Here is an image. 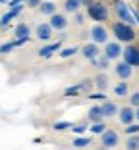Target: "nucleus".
<instances>
[{"mask_svg": "<svg viewBox=\"0 0 139 150\" xmlns=\"http://www.w3.org/2000/svg\"><path fill=\"white\" fill-rule=\"evenodd\" d=\"M112 33H114V37H116V40H120V42H124V44H131L137 39V33H135L133 25H130V23H126V21H120V19H116V21L112 23Z\"/></svg>", "mask_w": 139, "mask_h": 150, "instance_id": "nucleus-1", "label": "nucleus"}, {"mask_svg": "<svg viewBox=\"0 0 139 150\" xmlns=\"http://www.w3.org/2000/svg\"><path fill=\"white\" fill-rule=\"evenodd\" d=\"M87 18H91L97 23H104L110 18V10H108V6L104 4L103 0H95L93 4L87 6Z\"/></svg>", "mask_w": 139, "mask_h": 150, "instance_id": "nucleus-2", "label": "nucleus"}, {"mask_svg": "<svg viewBox=\"0 0 139 150\" xmlns=\"http://www.w3.org/2000/svg\"><path fill=\"white\" fill-rule=\"evenodd\" d=\"M112 12L116 13V19L120 21H126L130 25H135L137 19L133 18V13H131V8L124 2V0H112Z\"/></svg>", "mask_w": 139, "mask_h": 150, "instance_id": "nucleus-3", "label": "nucleus"}, {"mask_svg": "<svg viewBox=\"0 0 139 150\" xmlns=\"http://www.w3.org/2000/svg\"><path fill=\"white\" fill-rule=\"evenodd\" d=\"M89 37H91V40L97 42V44H106L108 42V29L103 23H95L89 29Z\"/></svg>", "mask_w": 139, "mask_h": 150, "instance_id": "nucleus-4", "label": "nucleus"}, {"mask_svg": "<svg viewBox=\"0 0 139 150\" xmlns=\"http://www.w3.org/2000/svg\"><path fill=\"white\" fill-rule=\"evenodd\" d=\"M103 54L106 58H110V60H118V58L124 54V48H122V42L120 40H108L106 44H104V50Z\"/></svg>", "mask_w": 139, "mask_h": 150, "instance_id": "nucleus-5", "label": "nucleus"}, {"mask_svg": "<svg viewBox=\"0 0 139 150\" xmlns=\"http://www.w3.org/2000/svg\"><path fill=\"white\" fill-rule=\"evenodd\" d=\"M122 58H124V60H126L130 66L139 67V48L135 46V44H126V48H124V54H122Z\"/></svg>", "mask_w": 139, "mask_h": 150, "instance_id": "nucleus-6", "label": "nucleus"}, {"mask_svg": "<svg viewBox=\"0 0 139 150\" xmlns=\"http://www.w3.org/2000/svg\"><path fill=\"white\" fill-rule=\"evenodd\" d=\"M114 73H116L118 79L128 81V79L131 77V73H133V66H130L126 60H118L116 66H114Z\"/></svg>", "mask_w": 139, "mask_h": 150, "instance_id": "nucleus-7", "label": "nucleus"}, {"mask_svg": "<svg viewBox=\"0 0 139 150\" xmlns=\"http://www.w3.org/2000/svg\"><path fill=\"white\" fill-rule=\"evenodd\" d=\"M52 33H54V29H52V25H50V23H45V21L37 23V27H35V37L39 40L48 42V40L52 39Z\"/></svg>", "mask_w": 139, "mask_h": 150, "instance_id": "nucleus-8", "label": "nucleus"}, {"mask_svg": "<svg viewBox=\"0 0 139 150\" xmlns=\"http://www.w3.org/2000/svg\"><path fill=\"white\" fill-rule=\"evenodd\" d=\"M81 54H83V58L85 60H89V62H93V60H97V58L101 56V44H97V42H87V44H83V48H81Z\"/></svg>", "mask_w": 139, "mask_h": 150, "instance_id": "nucleus-9", "label": "nucleus"}, {"mask_svg": "<svg viewBox=\"0 0 139 150\" xmlns=\"http://www.w3.org/2000/svg\"><path fill=\"white\" fill-rule=\"evenodd\" d=\"M118 142H120V135L112 129H106L101 135V144L106 146V148H114V146H118Z\"/></svg>", "mask_w": 139, "mask_h": 150, "instance_id": "nucleus-10", "label": "nucleus"}, {"mask_svg": "<svg viewBox=\"0 0 139 150\" xmlns=\"http://www.w3.org/2000/svg\"><path fill=\"white\" fill-rule=\"evenodd\" d=\"M48 23L52 25V29L54 31H58V33H62V31H66V27H68V18L64 16V13H52L48 18Z\"/></svg>", "mask_w": 139, "mask_h": 150, "instance_id": "nucleus-11", "label": "nucleus"}, {"mask_svg": "<svg viewBox=\"0 0 139 150\" xmlns=\"http://www.w3.org/2000/svg\"><path fill=\"white\" fill-rule=\"evenodd\" d=\"M60 48H62V39H58L56 42H50L46 44V46H41L39 50H37V54H39V58H50L54 52H60Z\"/></svg>", "mask_w": 139, "mask_h": 150, "instance_id": "nucleus-12", "label": "nucleus"}, {"mask_svg": "<svg viewBox=\"0 0 139 150\" xmlns=\"http://www.w3.org/2000/svg\"><path fill=\"white\" fill-rule=\"evenodd\" d=\"M118 119H120V123H124V125L133 123V121H135V108L133 106L120 108V112H118Z\"/></svg>", "mask_w": 139, "mask_h": 150, "instance_id": "nucleus-13", "label": "nucleus"}, {"mask_svg": "<svg viewBox=\"0 0 139 150\" xmlns=\"http://www.w3.org/2000/svg\"><path fill=\"white\" fill-rule=\"evenodd\" d=\"M103 119H104L103 106L95 104V106H91L89 110H87V121H91V123H99V121H103Z\"/></svg>", "mask_w": 139, "mask_h": 150, "instance_id": "nucleus-14", "label": "nucleus"}, {"mask_svg": "<svg viewBox=\"0 0 139 150\" xmlns=\"http://www.w3.org/2000/svg\"><path fill=\"white\" fill-rule=\"evenodd\" d=\"M14 37L16 39H31V27L27 25L25 21H19L18 25L14 27Z\"/></svg>", "mask_w": 139, "mask_h": 150, "instance_id": "nucleus-15", "label": "nucleus"}, {"mask_svg": "<svg viewBox=\"0 0 139 150\" xmlns=\"http://www.w3.org/2000/svg\"><path fill=\"white\" fill-rule=\"evenodd\" d=\"M101 106H103V112H104V117H114V115L118 114V106L116 104H114L112 100H104L103 104H101Z\"/></svg>", "mask_w": 139, "mask_h": 150, "instance_id": "nucleus-16", "label": "nucleus"}, {"mask_svg": "<svg viewBox=\"0 0 139 150\" xmlns=\"http://www.w3.org/2000/svg\"><path fill=\"white\" fill-rule=\"evenodd\" d=\"M39 10L41 13H43V16H52V13H56V4H54V2H50V0H43V4L39 6Z\"/></svg>", "mask_w": 139, "mask_h": 150, "instance_id": "nucleus-17", "label": "nucleus"}, {"mask_svg": "<svg viewBox=\"0 0 139 150\" xmlns=\"http://www.w3.org/2000/svg\"><path fill=\"white\" fill-rule=\"evenodd\" d=\"M81 0H64V10H66L68 13H76V12H79V8H81Z\"/></svg>", "mask_w": 139, "mask_h": 150, "instance_id": "nucleus-18", "label": "nucleus"}, {"mask_svg": "<svg viewBox=\"0 0 139 150\" xmlns=\"http://www.w3.org/2000/svg\"><path fill=\"white\" fill-rule=\"evenodd\" d=\"M110 62H112V60H110V58H106L104 54H101L97 60H93L95 67H99L101 71H106V69H108V66H110Z\"/></svg>", "mask_w": 139, "mask_h": 150, "instance_id": "nucleus-19", "label": "nucleus"}, {"mask_svg": "<svg viewBox=\"0 0 139 150\" xmlns=\"http://www.w3.org/2000/svg\"><path fill=\"white\" fill-rule=\"evenodd\" d=\"M95 87L99 88V91H103V93H104V91L108 88V77H106L104 73H99L97 77H95Z\"/></svg>", "mask_w": 139, "mask_h": 150, "instance_id": "nucleus-20", "label": "nucleus"}, {"mask_svg": "<svg viewBox=\"0 0 139 150\" xmlns=\"http://www.w3.org/2000/svg\"><path fill=\"white\" fill-rule=\"evenodd\" d=\"M128 93H130V85L122 79L120 83L114 87V94H116V96H128Z\"/></svg>", "mask_w": 139, "mask_h": 150, "instance_id": "nucleus-21", "label": "nucleus"}, {"mask_svg": "<svg viewBox=\"0 0 139 150\" xmlns=\"http://www.w3.org/2000/svg\"><path fill=\"white\" fill-rule=\"evenodd\" d=\"M126 150H139V135H128Z\"/></svg>", "mask_w": 139, "mask_h": 150, "instance_id": "nucleus-22", "label": "nucleus"}, {"mask_svg": "<svg viewBox=\"0 0 139 150\" xmlns=\"http://www.w3.org/2000/svg\"><path fill=\"white\" fill-rule=\"evenodd\" d=\"M91 144V137H76L72 141V146L73 148H85V146Z\"/></svg>", "mask_w": 139, "mask_h": 150, "instance_id": "nucleus-23", "label": "nucleus"}, {"mask_svg": "<svg viewBox=\"0 0 139 150\" xmlns=\"http://www.w3.org/2000/svg\"><path fill=\"white\" fill-rule=\"evenodd\" d=\"M89 131H91V135H103V133L106 131V125H104V121H99V123H91Z\"/></svg>", "mask_w": 139, "mask_h": 150, "instance_id": "nucleus-24", "label": "nucleus"}, {"mask_svg": "<svg viewBox=\"0 0 139 150\" xmlns=\"http://www.w3.org/2000/svg\"><path fill=\"white\" fill-rule=\"evenodd\" d=\"M77 46H66V48H60V52H58V56L60 58H70V56H73V54H77Z\"/></svg>", "mask_w": 139, "mask_h": 150, "instance_id": "nucleus-25", "label": "nucleus"}, {"mask_svg": "<svg viewBox=\"0 0 139 150\" xmlns=\"http://www.w3.org/2000/svg\"><path fill=\"white\" fill-rule=\"evenodd\" d=\"M73 123H70V121H56V123L52 125L54 131H68V129H72Z\"/></svg>", "mask_w": 139, "mask_h": 150, "instance_id": "nucleus-26", "label": "nucleus"}, {"mask_svg": "<svg viewBox=\"0 0 139 150\" xmlns=\"http://www.w3.org/2000/svg\"><path fill=\"white\" fill-rule=\"evenodd\" d=\"M14 48H16V44H14V40H8V42L0 44V54H2V56H6V54H10Z\"/></svg>", "mask_w": 139, "mask_h": 150, "instance_id": "nucleus-27", "label": "nucleus"}, {"mask_svg": "<svg viewBox=\"0 0 139 150\" xmlns=\"http://www.w3.org/2000/svg\"><path fill=\"white\" fill-rule=\"evenodd\" d=\"M12 19H14V16H12V12L8 10V12L0 18V29H6V27L10 25V21H12Z\"/></svg>", "mask_w": 139, "mask_h": 150, "instance_id": "nucleus-28", "label": "nucleus"}, {"mask_svg": "<svg viewBox=\"0 0 139 150\" xmlns=\"http://www.w3.org/2000/svg\"><path fill=\"white\" fill-rule=\"evenodd\" d=\"M64 94H66V96H77V94H81V87H79V83L73 85V87H68L66 91H64Z\"/></svg>", "mask_w": 139, "mask_h": 150, "instance_id": "nucleus-29", "label": "nucleus"}, {"mask_svg": "<svg viewBox=\"0 0 139 150\" xmlns=\"http://www.w3.org/2000/svg\"><path fill=\"white\" fill-rule=\"evenodd\" d=\"M93 81H89V79H83L79 83V87H81V93H85V94H89L91 93V88H93Z\"/></svg>", "mask_w": 139, "mask_h": 150, "instance_id": "nucleus-30", "label": "nucleus"}, {"mask_svg": "<svg viewBox=\"0 0 139 150\" xmlns=\"http://www.w3.org/2000/svg\"><path fill=\"white\" fill-rule=\"evenodd\" d=\"M126 135H139V121L137 123H130V125H126Z\"/></svg>", "mask_w": 139, "mask_h": 150, "instance_id": "nucleus-31", "label": "nucleus"}, {"mask_svg": "<svg viewBox=\"0 0 139 150\" xmlns=\"http://www.w3.org/2000/svg\"><path fill=\"white\" fill-rule=\"evenodd\" d=\"M87 98H89V100H95V102H97V100H106V96H104V93H103V91H101V93H89V94H87Z\"/></svg>", "mask_w": 139, "mask_h": 150, "instance_id": "nucleus-32", "label": "nucleus"}, {"mask_svg": "<svg viewBox=\"0 0 139 150\" xmlns=\"http://www.w3.org/2000/svg\"><path fill=\"white\" fill-rule=\"evenodd\" d=\"M72 131L76 133V135H83V133L87 131V123H76L72 127Z\"/></svg>", "mask_w": 139, "mask_h": 150, "instance_id": "nucleus-33", "label": "nucleus"}, {"mask_svg": "<svg viewBox=\"0 0 139 150\" xmlns=\"http://www.w3.org/2000/svg\"><path fill=\"white\" fill-rule=\"evenodd\" d=\"M130 106H133V108H139V91H135V93L130 96Z\"/></svg>", "mask_w": 139, "mask_h": 150, "instance_id": "nucleus-34", "label": "nucleus"}, {"mask_svg": "<svg viewBox=\"0 0 139 150\" xmlns=\"http://www.w3.org/2000/svg\"><path fill=\"white\" fill-rule=\"evenodd\" d=\"M41 4H43V0H25V6H27V8H31V10L39 8Z\"/></svg>", "mask_w": 139, "mask_h": 150, "instance_id": "nucleus-35", "label": "nucleus"}, {"mask_svg": "<svg viewBox=\"0 0 139 150\" xmlns=\"http://www.w3.org/2000/svg\"><path fill=\"white\" fill-rule=\"evenodd\" d=\"M83 21H85V16L81 12H76V23L77 25H83Z\"/></svg>", "mask_w": 139, "mask_h": 150, "instance_id": "nucleus-36", "label": "nucleus"}, {"mask_svg": "<svg viewBox=\"0 0 139 150\" xmlns=\"http://www.w3.org/2000/svg\"><path fill=\"white\" fill-rule=\"evenodd\" d=\"M29 40L31 39H14V44H16V46H21V44H27Z\"/></svg>", "mask_w": 139, "mask_h": 150, "instance_id": "nucleus-37", "label": "nucleus"}, {"mask_svg": "<svg viewBox=\"0 0 139 150\" xmlns=\"http://www.w3.org/2000/svg\"><path fill=\"white\" fill-rule=\"evenodd\" d=\"M25 0H8V6L10 8H14V6H18V4H23Z\"/></svg>", "mask_w": 139, "mask_h": 150, "instance_id": "nucleus-38", "label": "nucleus"}, {"mask_svg": "<svg viewBox=\"0 0 139 150\" xmlns=\"http://www.w3.org/2000/svg\"><path fill=\"white\" fill-rule=\"evenodd\" d=\"M93 2H95V0H81V4H83V6H89V4H93Z\"/></svg>", "mask_w": 139, "mask_h": 150, "instance_id": "nucleus-39", "label": "nucleus"}, {"mask_svg": "<svg viewBox=\"0 0 139 150\" xmlns=\"http://www.w3.org/2000/svg\"><path fill=\"white\" fill-rule=\"evenodd\" d=\"M135 121H139V108H135Z\"/></svg>", "mask_w": 139, "mask_h": 150, "instance_id": "nucleus-40", "label": "nucleus"}, {"mask_svg": "<svg viewBox=\"0 0 139 150\" xmlns=\"http://www.w3.org/2000/svg\"><path fill=\"white\" fill-rule=\"evenodd\" d=\"M99 150H110V148H106V146H103V144H101V148Z\"/></svg>", "mask_w": 139, "mask_h": 150, "instance_id": "nucleus-41", "label": "nucleus"}, {"mask_svg": "<svg viewBox=\"0 0 139 150\" xmlns=\"http://www.w3.org/2000/svg\"><path fill=\"white\" fill-rule=\"evenodd\" d=\"M0 4H8V0H0Z\"/></svg>", "mask_w": 139, "mask_h": 150, "instance_id": "nucleus-42", "label": "nucleus"}, {"mask_svg": "<svg viewBox=\"0 0 139 150\" xmlns=\"http://www.w3.org/2000/svg\"><path fill=\"white\" fill-rule=\"evenodd\" d=\"M103 2H106V0H103Z\"/></svg>", "mask_w": 139, "mask_h": 150, "instance_id": "nucleus-43", "label": "nucleus"}, {"mask_svg": "<svg viewBox=\"0 0 139 150\" xmlns=\"http://www.w3.org/2000/svg\"><path fill=\"white\" fill-rule=\"evenodd\" d=\"M137 2H139V0H137Z\"/></svg>", "mask_w": 139, "mask_h": 150, "instance_id": "nucleus-44", "label": "nucleus"}]
</instances>
